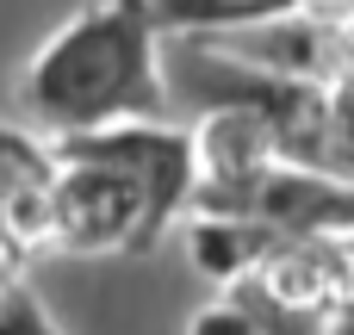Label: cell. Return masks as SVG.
<instances>
[{"label": "cell", "instance_id": "1", "mask_svg": "<svg viewBox=\"0 0 354 335\" xmlns=\"http://www.w3.org/2000/svg\"><path fill=\"white\" fill-rule=\"evenodd\" d=\"M25 118L44 137H75L124 118H168V62L149 0H93L62 19L25 62Z\"/></svg>", "mask_w": 354, "mask_h": 335}, {"label": "cell", "instance_id": "2", "mask_svg": "<svg viewBox=\"0 0 354 335\" xmlns=\"http://www.w3.org/2000/svg\"><path fill=\"white\" fill-rule=\"evenodd\" d=\"M56 149L62 155L112 162L118 174L137 180V193H143V249H156L168 218H180L193 205L199 143H193V131H174L168 118H124V124L75 131V137H56Z\"/></svg>", "mask_w": 354, "mask_h": 335}, {"label": "cell", "instance_id": "3", "mask_svg": "<svg viewBox=\"0 0 354 335\" xmlns=\"http://www.w3.org/2000/svg\"><path fill=\"white\" fill-rule=\"evenodd\" d=\"M50 249L56 255H112V249L143 255V193H137V180L118 174L112 162L56 149Z\"/></svg>", "mask_w": 354, "mask_h": 335}, {"label": "cell", "instance_id": "4", "mask_svg": "<svg viewBox=\"0 0 354 335\" xmlns=\"http://www.w3.org/2000/svg\"><path fill=\"white\" fill-rule=\"evenodd\" d=\"M56 149H37L19 124H0V255L19 267L50 249Z\"/></svg>", "mask_w": 354, "mask_h": 335}, {"label": "cell", "instance_id": "5", "mask_svg": "<svg viewBox=\"0 0 354 335\" xmlns=\"http://www.w3.org/2000/svg\"><path fill=\"white\" fill-rule=\"evenodd\" d=\"M274 249V230L255 218H224V211H199V224L187 230V255L199 274L212 280H236L243 267H255Z\"/></svg>", "mask_w": 354, "mask_h": 335}, {"label": "cell", "instance_id": "6", "mask_svg": "<svg viewBox=\"0 0 354 335\" xmlns=\"http://www.w3.org/2000/svg\"><path fill=\"white\" fill-rule=\"evenodd\" d=\"M305 0H149L162 37H205V31H243L268 19H292Z\"/></svg>", "mask_w": 354, "mask_h": 335}, {"label": "cell", "instance_id": "7", "mask_svg": "<svg viewBox=\"0 0 354 335\" xmlns=\"http://www.w3.org/2000/svg\"><path fill=\"white\" fill-rule=\"evenodd\" d=\"M0 335H62V329L25 280H6L0 286Z\"/></svg>", "mask_w": 354, "mask_h": 335}, {"label": "cell", "instance_id": "8", "mask_svg": "<svg viewBox=\"0 0 354 335\" xmlns=\"http://www.w3.org/2000/svg\"><path fill=\"white\" fill-rule=\"evenodd\" d=\"M187 335H261V329H255V317H249L236 298H212V305L193 311Z\"/></svg>", "mask_w": 354, "mask_h": 335}, {"label": "cell", "instance_id": "9", "mask_svg": "<svg viewBox=\"0 0 354 335\" xmlns=\"http://www.w3.org/2000/svg\"><path fill=\"white\" fill-rule=\"evenodd\" d=\"M324 335H354V286H348V298L330 311V323H324Z\"/></svg>", "mask_w": 354, "mask_h": 335}, {"label": "cell", "instance_id": "10", "mask_svg": "<svg viewBox=\"0 0 354 335\" xmlns=\"http://www.w3.org/2000/svg\"><path fill=\"white\" fill-rule=\"evenodd\" d=\"M6 280H12V267H6V261H0V286H6Z\"/></svg>", "mask_w": 354, "mask_h": 335}]
</instances>
